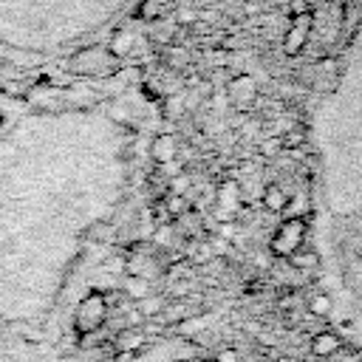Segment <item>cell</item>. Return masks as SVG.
I'll use <instances>...</instances> for the list:
<instances>
[{"label":"cell","instance_id":"obj_1","mask_svg":"<svg viewBox=\"0 0 362 362\" xmlns=\"http://www.w3.org/2000/svg\"><path fill=\"white\" fill-rule=\"evenodd\" d=\"M107 320V297L102 291H90L88 297H82V303L76 305L74 314V331L79 337H88L93 331H99Z\"/></svg>","mask_w":362,"mask_h":362},{"label":"cell","instance_id":"obj_2","mask_svg":"<svg viewBox=\"0 0 362 362\" xmlns=\"http://www.w3.org/2000/svg\"><path fill=\"white\" fill-rule=\"evenodd\" d=\"M68 68L74 74H82V76H110L116 71V54L107 48H99V45L85 48L68 62Z\"/></svg>","mask_w":362,"mask_h":362},{"label":"cell","instance_id":"obj_3","mask_svg":"<svg viewBox=\"0 0 362 362\" xmlns=\"http://www.w3.org/2000/svg\"><path fill=\"white\" fill-rule=\"evenodd\" d=\"M305 229H308V221L303 215H294V218H286L274 238H272V252L277 257H288L291 252H297L303 246V238H305Z\"/></svg>","mask_w":362,"mask_h":362},{"label":"cell","instance_id":"obj_4","mask_svg":"<svg viewBox=\"0 0 362 362\" xmlns=\"http://www.w3.org/2000/svg\"><path fill=\"white\" fill-rule=\"evenodd\" d=\"M308 31H311V11L291 14V25H288V31H286V37H283V51H286L288 57H294V54L305 45Z\"/></svg>","mask_w":362,"mask_h":362},{"label":"cell","instance_id":"obj_5","mask_svg":"<svg viewBox=\"0 0 362 362\" xmlns=\"http://www.w3.org/2000/svg\"><path fill=\"white\" fill-rule=\"evenodd\" d=\"M150 153H153V158H156L158 164H170V161H175V158H178V141H175V136H173V133H161V136H156Z\"/></svg>","mask_w":362,"mask_h":362},{"label":"cell","instance_id":"obj_6","mask_svg":"<svg viewBox=\"0 0 362 362\" xmlns=\"http://www.w3.org/2000/svg\"><path fill=\"white\" fill-rule=\"evenodd\" d=\"M342 348V339L337 331H320L314 339H311V354L314 356H331Z\"/></svg>","mask_w":362,"mask_h":362},{"label":"cell","instance_id":"obj_7","mask_svg":"<svg viewBox=\"0 0 362 362\" xmlns=\"http://www.w3.org/2000/svg\"><path fill=\"white\" fill-rule=\"evenodd\" d=\"M226 93H229V99H232L235 105L252 102V99H255V82H252V76H235V79L229 82Z\"/></svg>","mask_w":362,"mask_h":362},{"label":"cell","instance_id":"obj_8","mask_svg":"<svg viewBox=\"0 0 362 362\" xmlns=\"http://www.w3.org/2000/svg\"><path fill=\"white\" fill-rule=\"evenodd\" d=\"M263 206H266L269 212H283V209L288 206V192H286L280 184H269V187L263 189Z\"/></svg>","mask_w":362,"mask_h":362},{"label":"cell","instance_id":"obj_9","mask_svg":"<svg viewBox=\"0 0 362 362\" xmlns=\"http://www.w3.org/2000/svg\"><path fill=\"white\" fill-rule=\"evenodd\" d=\"M141 342H144V334H141L139 328H127V325H124V328L116 334V351H124V354H127V351H136Z\"/></svg>","mask_w":362,"mask_h":362},{"label":"cell","instance_id":"obj_10","mask_svg":"<svg viewBox=\"0 0 362 362\" xmlns=\"http://www.w3.org/2000/svg\"><path fill=\"white\" fill-rule=\"evenodd\" d=\"M288 257H291L288 263H291L294 269H300V272H311V269H317V263H320L317 252H314V249H303V246H300L297 252H291Z\"/></svg>","mask_w":362,"mask_h":362},{"label":"cell","instance_id":"obj_11","mask_svg":"<svg viewBox=\"0 0 362 362\" xmlns=\"http://www.w3.org/2000/svg\"><path fill=\"white\" fill-rule=\"evenodd\" d=\"M124 294H127V297H136V300H141V297L153 294V288H150V280L130 274V277L124 280Z\"/></svg>","mask_w":362,"mask_h":362},{"label":"cell","instance_id":"obj_12","mask_svg":"<svg viewBox=\"0 0 362 362\" xmlns=\"http://www.w3.org/2000/svg\"><path fill=\"white\" fill-rule=\"evenodd\" d=\"M164 305H167V300L164 297H156V294H147V297H141L139 300V311L150 320V317H156V314H161L164 311Z\"/></svg>","mask_w":362,"mask_h":362},{"label":"cell","instance_id":"obj_13","mask_svg":"<svg viewBox=\"0 0 362 362\" xmlns=\"http://www.w3.org/2000/svg\"><path fill=\"white\" fill-rule=\"evenodd\" d=\"M308 311H311L314 317H328V311H331V297H328V294H314V297L308 300Z\"/></svg>","mask_w":362,"mask_h":362},{"label":"cell","instance_id":"obj_14","mask_svg":"<svg viewBox=\"0 0 362 362\" xmlns=\"http://www.w3.org/2000/svg\"><path fill=\"white\" fill-rule=\"evenodd\" d=\"M130 45H133V37H130L127 31H122V34H119V37L113 40V48H110V51H113L116 57H122V54H124V51H127Z\"/></svg>","mask_w":362,"mask_h":362},{"label":"cell","instance_id":"obj_15","mask_svg":"<svg viewBox=\"0 0 362 362\" xmlns=\"http://www.w3.org/2000/svg\"><path fill=\"white\" fill-rule=\"evenodd\" d=\"M280 147H283V139H280V136H272V139H266V141L260 144V153H263V156H274Z\"/></svg>","mask_w":362,"mask_h":362},{"label":"cell","instance_id":"obj_16","mask_svg":"<svg viewBox=\"0 0 362 362\" xmlns=\"http://www.w3.org/2000/svg\"><path fill=\"white\" fill-rule=\"evenodd\" d=\"M181 209H184V201H181L178 195H170V198H167V212H170V215H181Z\"/></svg>","mask_w":362,"mask_h":362},{"label":"cell","instance_id":"obj_17","mask_svg":"<svg viewBox=\"0 0 362 362\" xmlns=\"http://www.w3.org/2000/svg\"><path fill=\"white\" fill-rule=\"evenodd\" d=\"M218 362H238V351L235 348H223L218 354Z\"/></svg>","mask_w":362,"mask_h":362},{"label":"cell","instance_id":"obj_18","mask_svg":"<svg viewBox=\"0 0 362 362\" xmlns=\"http://www.w3.org/2000/svg\"><path fill=\"white\" fill-rule=\"evenodd\" d=\"M300 11H308V0H294L291 3V14H300Z\"/></svg>","mask_w":362,"mask_h":362},{"label":"cell","instance_id":"obj_19","mask_svg":"<svg viewBox=\"0 0 362 362\" xmlns=\"http://www.w3.org/2000/svg\"><path fill=\"white\" fill-rule=\"evenodd\" d=\"M175 362H198V359H175Z\"/></svg>","mask_w":362,"mask_h":362},{"label":"cell","instance_id":"obj_20","mask_svg":"<svg viewBox=\"0 0 362 362\" xmlns=\"http://www.w3.org/2000/svg\"><path fill=\"white\" fill-rule=\"evenodd\" d=\"M238 362H243V359H238Z\"/></svg>","mask_w":362,"mask_h":362}]
</instances>
